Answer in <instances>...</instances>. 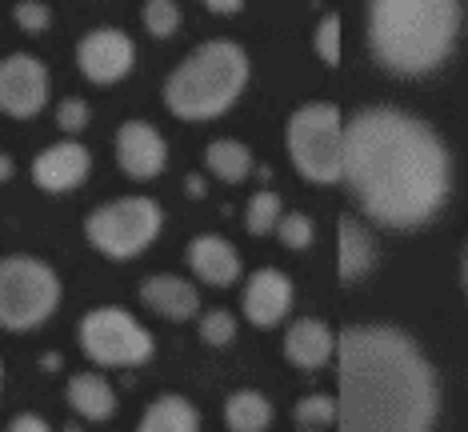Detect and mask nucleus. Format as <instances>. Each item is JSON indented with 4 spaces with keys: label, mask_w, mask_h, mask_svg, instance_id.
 <instances>
[{
    "label": "nucleus",
    "mask_w": 468,
    "mask_h": 432,
    "mask_svg": "<svg viewBox=\"0 0 468 432\" xmlns=\"http://www.w3.org/2000/svg\"><path fill=\"white\" fill-rule=\"evenodd\" d=\"M464 289H468V252H464Z\"/></svg>",
    "instance_id": "33"
},
{
    "label": "nucleus",
    "mask_w": 468,
    "mask_h": 432,
    "mask_svg": "<svg viewBox=\"0 0 468 432\" xmlns=\"http://www.w3.org/2000/svg\"><path fill=\"white\" fill-rule=\"evenodd\" d=\"M284 356H289L296 368H321L328 356H333V332L324 329V321L304 316V321H296L289 336H284Z\"/></svg>",
    "instance_id": "16"
},
{
    "label": "nucleus",
    "mask_w": 468,
    "mask_h": 432,
    "mask_svg": "<svg viewBox=\"0 0 468 432\" xmlns=\"http://www.w3.org/2000/svg\"><path fill=\"white\" fill-rule=\"evenodd\" d=\"M144 28L153 37H173L180 28V8L173 0H148L144 5Z\"/></svg>",
    "instance_id": "24"
},
{
    "label": "nucleus",
    "mask_w": 468,
    "mask_h": 432,
    "mask_svg": "<svg viewBox=\"0 0 468 432\" xmlns=\"http://www.w3.org/2000/svg\"><path fill=\"white\" fill-rule=\"evenodd\" d=\"M5 432H52V428H48V425H45V420H40V416L25 413V416H16V420H13V425H8Z\"/></svg>",
    "instance_id": "30"
},
{
    "label": "nucleus",
    "mask_w": 468,
    "mask_h": 432,
    "mask_svg": "<svg viewBox=\"0 0 468 432\" xmlns=\"http://www.w3.org/2000/svg\"><path fill=\"white\" fill-rule=\"evenodd\" d=\"M340 356V432H432L436 376L420 349L397 329H345Z\"/></svg>",
    "instance_id": "2"
},
{
    "label": "nucleus",
    "mask_w": 468,
    "mask_h": 432,
    "mask_svg": "<svg viewBox=\"0 0 468 432\" xmlns=\"http://www.w3.org/2000/svg\"><path fill=\"white\" fill-rule=\"evenodd\" d=\"M240 5L244 0H205V8H212V13H237Z\"/></svg>",
    "instance_id": "31"
},
{
    "label": "nucleus",
    "mask_w": 468,
    "mask_h": 432,
    "mask_svg": "<svg viewBox=\"0 0 468 432\" xmlns=\"http://www.w3.org/2000/svg\"><path fill=\"white\" fill-rule=\"evenodd\" d=\"M116 161H121V168L129 176H136V181H153L168 161L165 136L156 132L148 121L121 124V132H116Z\"/></svg>",
    "instance_id": "11"
},
{
    "label": "nucleus",
    "mask_w": 468,
    "mask_h": 432,
    "mask_svg": "<svg viewBox=\"0 0 468 432\" xmlns=\"http://www.w3.org/2000/svg\"><path fill=\"white\" fill-rule=\"evenodd\" d=\"M461 33V0H368V40L392 72L417 77L449 57Z\"/></svg>",
    "instance_id": "3"
},
{
    "label": "nucleus",
    "mask_w": 468,
    "mask_h": 432,
    "mask_svg": "<svg viewBox=\"0 0 468 432\" xmlns=\"http://www.w3.org/2000/svg\"><path fill=\"white\" fill-rule=\"evenodd\" d=\"M336 265L345 280H356L372 269V237L356 225L353 216L340 220V252H336Z\"/></svg>",
    "instance_id": "19"
},
{
    "label": "nucleus",
    "mask_w": 468,
    "mask_h": 432,
    "mask_svg": "<svg viewBox=\"0 0 468 432\" xmlns=\"http://www.w3.org/2000/svg\"><path fill=\"white\" fill-rule=\"evenodd\" d=\"M92 248L112 260H129L144 252L161 233V205L148 196H121L112 205H101L84 225Z\"/></svg>",
    "instance_id": "7"
},
{
    "label": "nucleus",
    "mask_w": 468,
    "mask_h": 432,
    "mask_svg": "<svg viewBox=\"0 0 468 432\" xmlns=\"http://www.w3.org/2000/svg\"><path fill=\"white\" fill-rule=\"evenodd\" d=\"M197 428H200V413L176 393L156 396L144 408L141 425H136V432H197Z\"/></svg>",
    "instance_id": "17"
},
{
    "label": "nucleus",
    "mask_w": 468,
    "mask_h": 432,
    "mask_svg": "<svg viewBox=\"0 0 468 432\" xmlns=\"http://www.w3.org/2000/svg\"><path fill=\"white\" fill-rule=\"evenodd\" d=\"M249 57L232 40H208L165 80V104L180 121H212L244 92Z\"/></svg>",
    "instance_id": "4"
},
{
    "label": "nucleus",
    "mask_w": 468,
    "mask_h": 432,
    "mask_svg": "<svg viewBox=\"0 0 468 432\" xmlns=\"http://www.w3.org/2000/svg\"><path fill=\"white\" fill-rule=\"evenodd\" d=\"M292 304V280L281 269H261L252 272L249 289H244V316H249L257 329H272L289 316Z\"/></svg>",
    "instance_id": "13"
},
{
    "label": "nucleus",
    "mask_w": 468,
    "mask_h": 432,
    "mask_svg": "<svg viewBox=\"0 0 468 432\" xmlns=\"http://www.w3.org/2000/svg\"><path fill=\"white\" fill-rule=\"evenodd\" d=\"M225 425L232 432H264L272 425V405L269 396L252 393V388H240L225 400Z\"/></svg>",
    "instance_id": "20"
},
{
    "label": "nucleus",
    "mask_w": 468,
    "mask_h": 432,
    "mask_svg": "<svg viewBox=\"0 0 468 432\" xmlns=\"http://www.w3.org/2000/svg\"><path fill=\"white\" fill-rule=\"evenodd\" d=\"M276 237H281L289 248H308V245H313V220L301 216V213L281 216V225H276Z\"/></svg>",
    "instance_id": "27"
},
{
    "label": "nucleus",
    "mask_w": 468,
    "mask_h": 432,
    "mask_svg": "<svg viewBox=\"0 0 468 432\" xmlns=\"http://www.w3.org/2000/svg\"><path fill=\"white\" fill-rule=\"evenodd\" d=\"M141 300L148 304L153 312L168 316V321H188L197 312V289L180 277H148L141 284Z\"/></svg>",
    "instance_id": "15"
},
{
    "label": "nucleus",
    "mask_w": 468,
    "mask_h": 432,
    "mask_svg": "<svg viewBox=\"0 0 468 432\" xmlns=\"http://www.w3.org/2000/svg\"><path fill=\"white\" fill-rule=\"evenodd\" d=\"M48 100V68L28 52H13L0 60V112L28 121Z\"/></svg>",
    "instance_id": "9"
},
{
    "label": "nucleus",
    "mask_w": 468,
    "mask_h": 432,
    "mask_svg": "<svg viewBox=\"0 0 468 432\" xmlns=\"http://www.w3.org/2000/svg\"><path fill=\"white\" fill-rule=\"evenodd\" d=\"M89 168H92L89 149L77 141H65V144L45 149L33 161V181H37V188H45V193H69V188L84 184Z\"/></svg>",
    "instance_id": "12"
},
{
    "label": "nucleus",
    "mask_w": 468,
    "mask_h": 432,
    "mask_svg": "<svg viewBox=\"0 0 468 432\" xmlns=\"http://www.w3.org/2000/svg\"><path fill=\"white\" fill-rule=\"evenodd\" d=\"M8 176H13V161H8V156L0 153V181H8Z\"/></svg>",
    "instance_id": "32"
},
{
    "label": "nucleus",
    "mask_w": 468,
    "mask_h": 432,
    "mask_svg": "<svg viewBox=\"0 0 468 432\" xmlns=\"http://www.w3.org/2000/svg\"><path fill=\"white\" fill-rule=\"evenodd\" d=\"M316 52H321L324 65H340V16L328 13L316 28Z\"/></svg>",
    "instance_id": "26"
},
{
    "label": "nucleus",
    "mask_w": 468,
    "mask_h": 432,
    "mask_svg": "<svg viewBox=\"0 0 468 432\" xmlns=\"http://www.w3.org/2000/svg\"><path fill=\"white\" fill-rule=\"evenodd\" d=\"M60 304V280L37 257L0 260V329H37Z\"/></svg>",
    "instance_id": "6"
},
{
    "label": "nucleus",
    "mask_w": 468,
    "mask_h": 432,
    "mask_svg": "<svg viewBox=\"0 0 468 432\" xmlns=\"http://www.w3.org/2000/svg\"><path fill=\"white\" fill-rule=\"evenodd\" d=\"M133 60H136V48L121 28H97V33H89L77 48V65L92 84L121 80L124 72L133 68Z\"/></svg>",
    "instance_id": "10"
},
{
    "label": "nucleus",
    "mask_w": 468,
    "mask_h": 432,
    "mask_svg": "<svg viewBox=\"0 0 468 432\" xmlns=\"http://www.w3.org/2000/svg\"><path fill=\"white\" fill-rule=\"evenodd\" d=\"M188 265L205 284H217V289H229L240 277V257L237 248L229 245L225 237H197L193 248H188Z\"/></svg>",
    "instance_id": "14"
},
{
    "label": "nucleus",
    "mask_w": 468,
    "mask_h": 432,
    "mask_svg": "<svg viewBox=\"0 0 468 432\" xmlns=\"http://www.w3.org/2000/svg\"><path fill=\"white\" fill-rule=\"evenodd\" d=\"M200 336H205V344H212V349H220V344H229L232 336H237V321L217 309V312H205V321H200Z\"/></svg>",
    "instance_id": "25"
},
{
    "label": "nucleus",
    "mask_w": 468,
    "mask_h": 432,
    "mask_svg": "<svg viewBox=\"0 0 468 432\" xmlns=\"http://www.w3.org/2000/svg\"><path fill=\"white\" fill-rule=\"evenodd\" d=\"M289 156L313 184H333L345 176V124H340L336 104L313 100L292 112Z\"/></svg>",
    "instance_id": "5"
},
{
    "label": "nucleus",
    "mask_w": 468,
    "mask_h": 432,
    "mask_svg": "<svg viewBox=\"0 0 468 432\" xmlns=\"http://www.w3.org/2000/svg\"><path fill=\"white\" fill-rule=\"evenodd\" d=\"M13 16H16V25L25 28V33H45L48 28V5H40V0H20V5L13 8Z\"/></svg>",
    "instance_id": "28"
},
{
    "label": "nucleus",
    "mask_w": 468,
    "mask_h": 432,
    "mask_svg": "<svg viewBox=\"0 0 468 432\" xmlns=\"http://www.w3.org/2000/svg\"><path fill=\"white\" fill-rule=\"evenodd\" d=\"M292 416L301 420L304 428H324V425H333V420H336V400L324 396V393H313V396L296 400Z\"/></svg>",
    "instance_id": "22"
},
{
    "label": "nucleus",
    "mask_w": 468,
    "mask_h": 432,
    "mask_svg": "<svg viewBox=\"0 0 468 432\" xmlns=\"http://www.w3.org/2000/svg\"><path fill=\"white\" fill-rule=\"evenodd\" d=\"M345 181L372 220L412 228L444 205L452 164L424 121L397 109H365L345 124Z\"/></svg>",
    "instance_id": "1"
},
{
    "label": "nucleus",
    "mask_w": 468,
    "mask_h": 432,
    "mask_svg": "<svg viewBox=\"0 0 468 432\" xmlns=\"http://www.w3.org/2000/svg\"><path fill=\"white\" fill-rule=\"evenodd\" d=\"M205 164L212 176H220V181H229V184H240V181H249V173H252V153H249V144L225 136V141L208 144Z\"/></svg>",
    "instance_id": "21"
},
{
    "label": "nucleus",
    "mask_w": 468,
    "mask_h": 432,
    "mask_svg": "<svg viewBox=\"0 0 468 432\" xmlns=\"http://www.w3.org/2000/svg\"><path fill=\"white\" fill-rule=\"evenodd\" d=\"M57 124L65 132H80L84 124H89V104L84 100H65L60 104V112H57Z\"/></svg>",
    "instance_id": "29"
},
{
    "label": "nucleus",
    "mask_w": 468,
    "mask_h": 432,
    "mask_svg": "<svg viewBox=\"0 0 468 432\" xmlns=\"http://www.w3.org/2000/svg\"><path fill=\"white\" fill-rule=\"evenodd\" d=\"M281 225V196L276 193H257L249 200V233H272V228Z\"/></svg>",
    "instance_id": "23"
},
{
    "label": "nucleus",
    "mask_w": 468,
    "mask_h": 432,
    "mask_svg": "<svg viewBox=\"0 0 468 432\" xmlns=\"http://www.w3.org/2000/svg\"><path fill=\"white\" fill-rule=\"evenodd\" d=\"M80 349L97 364H144L153 356V332L124 309H92L80 321Z\"/></svg>",
    "instance_id": "8"
},
{
    "label": "nucleus",
    "mask_w": 468,
    "mask_h": 432,
    "mask_svg": "<svg viewBox=\"0 0 468 432\" xmlns=\"http://www.w3.org/2000/svg\"><path fill=\"white\" fill-rule=\"evenodd\" d=\"M65 396H69V405L77 408L84 420H109L116 413V393L109 388V381L97 376V373L72 376L69 388H65Z\"/></svg>",
    "instance_id": "18"
},
{
    "label": "nucleus",
    "mask_w": 468,
    "mask_h": 432,
    "mask_svg": "<svg viewBox=\"0 0 468 432\" xmlns=\"http://www.w3.org/2000/svg\"><path fill=\"white\" fill-rule=\"evenodd\" d=\"M0 381H5V373H0Z\"/></svg>",
    "instance_id": "34"
}]
</instances>
